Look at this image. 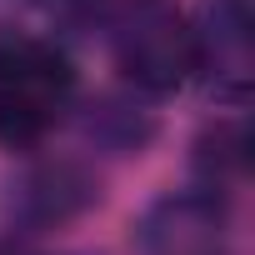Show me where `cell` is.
I'll list each match as a JSON object with an SVG mask.
<instances>
[{"instance_id": "obj_7", "label": "cell", "mask_w": 255, "mask_h": 255, "mask_svg": "<svg viewBox=\"0 0 255 255\" xmlns=\"http://www.w3.org/2000/svg\"><path fill=\"white\" fill-rule=\"evenodd\" d=\"M155 135V120L140 110V105H125V100H105V105H95V115H90V140L95 145H105V150H140L145 140Z\"/></svg>"}, {"instance_id": "obj_4", "label": "cell", "mask_w": 255, "mask_h": 255, "mask_svg": "<svg viewBox=\"0 0 255 255\" xmlns=\"http://www.w3.org/2000/svg\"><path fill=\"white\" fill-rule=\"evenodd\" d=\"M195 25L200 70L215 75L220 95H240L250 80V40H255V5L250 0H205Z\"/></svg>"}, {"instance_id": "obj_8", "label": "cell", "mask_w": 255, "mask_h": 255, "mask_svg": "<svg viewBox=\"0 0 255 255\" xmlns=\"http://www.w3.org/2000/svg\"><path fill=\"white\" fill-rule=\"evenodd\" d=\"M105 10H110V0H40V5H35V15L50 25V40L100 30L105 25Z\"/></svg>"}, {"instance_id": "obj_9", "label": "cell", "mask_w": 255, "mask_h": 255, "mask_svg": "<svg viewBox=\"0 0 255 255\" xmlns=\"http://www.w3.org/2000/svg\"><path fill=\"white\" fill-rule=\"evenodd\" d=\"M35 5H40V0H0V35H20L15 25L25 15H35Z\"/></svg>"}, {"instance_id": "obj_1", "label": "cell", "mask_w": 255, "mask_h": 255, "mask_svg": "<svg viewBox=\"0 0 255 255\" xmlns=\"http://www.w3.org/2000/svg\"><path fill=\"white\" fill-rule=\"evenodd\" d=\"M75 100V65L50 35H0V145L45 140Z\"/></svg>"}, {"instance_id": "obj_3", "label": "cell", "mask_w": 255, "mask_h": 255, "mask_svg": "<svg viewBox=\"0 0 255 255\" xmlns=\"http://www.w3.org/2000/svg\"><path fill=\"white\" fill-rule=\"evenodd\" d=\"M220 240H225V195L205 185L155 200L140 220L145 255H220Z\"/></svg>"}, {"instance_id": "obj_5", "label": "cell", "mask_w": 255, "mask_h": 255, "mask_svg": "<svg viewBox=\"0 0 255 255\" xmlns=\"http://www.w3.org/2000/svg\"><path fill=\"white\" fill-rule=\"evenodd\" d=\"M100 200V180L75 165V160H50L40 170H30L15 190V215L30 225V230H50V225H65L75 215H85L90 205Z\"/></svg>"}, {"instance_id": "obj_6", "label": "cell", "mask_w": 255, "mask_h": 255, "mask_svg": "<svg viewBox=\"0 0 255 255\" xmlns=\"http://www.w3.org/2000/svg\"><path fill=\"white\" fill-rule=\"evenodd\" d=\"M195 175L205 190H230L245 165H250V135H245V125L240 120H215L210 130L195 140Z\"/></svg>"}, {"instance_id": "obj_2", "label": "cell", "mask_w": 255, "mask_h": 255, "mask_svg": "<svg viewBox=\"0 0 255 255\" xmlns=\"http://www.w3.org/2000/svg\"><path fill=\"white\" fill-rule=\"evenodd\" d=\"M100 30L125 80L145 95H170L200 70L195 25L175 0H110Z\"/></svg>"}]
</instances>
